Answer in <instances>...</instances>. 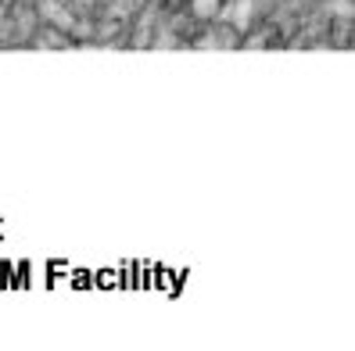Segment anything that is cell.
I'll return each mask as SVG.
<instances>
[{
    "mask_svg": "<svg viewBox=\"0 0 355 351\" xmlns=\"http://www.w3.org/2000/svg\"><path fill=\"white\" fill-rule=\"evenodd\" d=\"M36 11L44 15V22L51 29H61V33H76V15L69 4H61V0H36Z\"/></svg>",
    "mask_w": 355,
    "mask_h": 351,
    "instance_id": "obj_2",
    "label": "cell"
},
{
    "mask_svg": "<svg viewBox=\"0 0 355 351\" xmlns=\"http://www.w3.org/2000/svg\"><path fill=\"white\" fill-rule=\"evenodd\" d=\"M4 4H15V0H4Z\"/></svg>",
    "mask_w": 355,
    "mask_h": 351,
    "instance_id": "obj_5",
    "label": "cell"
},
{
    "mask_svg": "<svg viewBox=\"0 0 355 351\" xmlns=\"http://www.w3.org/2000/svg\"><path fill=\"white\" fill-rule=\"evenodd\" d=\"M255 15H259V0H223L216 18H223V26L234 36H244L255 26Z\"/></svg>",
    "mask_w": 355,
    "mask_h": 351,
    "instance_id": "obj_1",
    "label": "cell"
},
{
    "mask_svg": "<svg viewBox=\"0 0 355 351\" xmlns=\"http://www.w3.org/2000/svg\"><path fill=\"white\" fill-rule=\"evenodd\" d=\"M72 4H76V8H83V11H94V8L101 4V0H72Z\"/></svg>",
    "mask_w": 355,
    "mask_h": 351,
    "instance_id": "obj_4",
    "label": "cell"
},
{
    "mask_svg": "<svg viewBox=\"0 0 355 351\" xmlns=\"http://www.w3.org/2000/svg\"><path fill=\"white\" fill-rule=\"evenodd\" d=\"M219 8H223V0H191V11H194V18H201V22H212V18L219 15Z\"/></svg>",
    "mask_w": 355,
    "mask_h": 351,
    "instance_id": "obj_3",
    "label": "cell"
}]
</instances>
